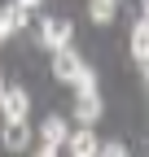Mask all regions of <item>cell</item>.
<instances>
[{"instance_id":"7c38bea8","label":"cell","mask_w":149,"mask_h":157,"mask_svg":"<svg viewBox=\"0 0 149 157\" xmlns=\"http://www.w3.org/2000/svg\"><path fill=\"white\" fill-rule=\"evenodd\" d=\"M13 35V22H9V9H0V44Z\"/></svg>"},{"instance_id":"9a60e30c","label":"cell","mask_w":149,"mask_h":157,"mask_svg":"<svg viewBox=\"0 0 149 157\" xmlns=\"http://www.w3.org/2000/svg\"><path fill=\"white\" fill-rule=\"evenodd\" d=\"M140 9H145V17H149V0H140Z\"/></svg>"},{"instance_id":"3957f363","label":"cell","mask_w":149,"mask_h":157,"mask_svg":"<svg viewBox=\"0 0 149 157\" xmlns=\"http://www.w3.org/2000/svg\"><path fill=\"white\" fill-rule=\"evenodd\" d=\"M0 113H5V122H18V118H26V113H31V96H26L22 87H5Z\"/></svg>"},{"instance_id":"5b68a950","label":"cell","mask_w":149,"mask_h":157,"mask_svg":"<svg viewBox=\"0 0 149 157\" xmlns=\"http://www.w3.org/2000/svg\"><path fill=\"white\" fill-rule=\"evenodd\" d=\"M74 118H79L83 127H92L101 118V96H97V87L92 92H74Z\"/></svg>"},{"instance_id":"8992f818","label":"cell","mask_w":149,"mask_h":157,"mask_svg":"<svg viewBox=\"0 0 149 157\" xmlns=\"http://www.w3.org/2000/svg\"><path fill=\"white\" fill-rule=\"evenodd\" d=\"M0 140H5V148H9V153H22V148H26V140H31L26 118H18V122H5V135H0Z\"/></svg>"},{"instance_id":"5bb4252c","label":"cell","mask_w":149,"mask_h":157,"mask_svg":"<svg viewBox=\"0 0 149 157\" xmlns=\"http://www.w3.org/2000/svg\"><path fill=\"white\" fill-rule=\"evenodd\" d=\"M18 5H26V9H35V5H40V0H18Z\"/></svg>"},{"instance_id":"30bf717a","label":"cell","mask_w":149,"mask_h":157,"mask_svg":"<svg viewBox=\"0 0 149 157\" xmlns=\"http://www.w3.org/2000/svg\"><path fill=\"white\" fill-rule=\"evenodd\" d=\"M26 13H31V9H26V5H18V0L9 5V22H13V31H22V26H26Z\"/></svg>"},{"instance_id":"7a4b0ae2","label":"cell","mask_w":149,"mask_h":157,"mask_svg":"<svg viewBox=\"0 0 149 157\" xmlns=\"http://www.w3.org/2000/svg\"><path fill=\"white\" fill-rule=\"evenodd\" d=\"M70 35H74V26L66 22V17H40V44L44 48H70Z\"/></svg>"},{"instance_id":"ba28073f","label":"cell","mask_w":149,"mask_h":157,"mask_svg":"<svg viewBox=\"0 0 149 157\" xmlns=\"http://www.w3.org/2000/svg\"><path fill=\"white\" fill-rule=\"evenodd\" d=\"M132 57H136V61L149 57V17H140V22L132 26Z\"/></svg>"},{"instance_id":"6da1fadb","label":"cell","mask_w":149,"mask_h":157,"mask_svg":"<svg viewBox=\"0 0 149 157\" xmlns=\"http://www.w3.org/2000/svg\"><path fill=\"white\" fill-rule=\"evenodd\" d=\"M53 74H57L62 83H74V92H92L97 87V74L88 70V61L74 48H57L53 52Z\"/></svg>"},{"instance_id":"e0dca14e","label":"cell","mask_w":149,"mask_h":157,"mask_svg":"<svg viewBox=\"0 0 149 157\" xmlns=\"http://www.w3.org/2000/svg\"><path fill=\"white\" fill-rule=\"evenodd\" d=\"M0 101H5V83H0Z\"/></svg>"},{"instance_id":"4fadbf2b","label":"cell","mask_w":149,"mask_h":157,"mask_svg":"<svg viewBox=\"0 0 149 157\" xmlns=\"http://www.w3.org/2000/svg\"><path fill=\"white\" fill-rule=\"evenodd\" d=\"M31 157H62V153H57V148H53V144H44V148H35Z\"/></svg>"},{"instance_id":"9c48e42d","label":"cell","mask_w":149,"mask_h":157,"mask_svg":"<svg viewBox=\"0 0 149 157\" xmlns=\"http://www.w3.org/2000/svg\"><path fill=\"white\" fill-rule=\"evenodd\" d=\"M119 9V0H88V13H92V22H110Z\"/></svg>"},{"instance_id":"8fae6325","label":"cell","mask_w":149,"mask_h":157,"mask_svg":"<svg viewBox=\"0 0 149 157\" xmlns=\"http://www.w3.org/2000/svg\"><path fill=\"white\" fill-rule=\"evenodd\" d=\"M97 157H127V148H123L119 140H110V144H101V148H97Z\"/></svg>"},{"instance_id":"2e32d148","label":"cell","mask_w":149,"mask_h":157,"mask_svg":"<svg viewBox=\"0 0 149 157\" xmlns=\"http://www.w3.org/2000/svg\"><path fill=\"white\" fill-rule=\"evenodd\" d=\"M140 66H145V78H149V57H145V61H140Z\"/></svg>"},{"instance_id":"52a82bcc","label":"cell","mask_w":149,"mask_h":157,"mask_svg":"<svg viewBox=\"0 0 149 157\" xmlns=\"http://www.w3.org/2000/svg\"><path fill=\"white\" fill-rule=\"evenodd\" d=\"M66 135H70V127H66V118H57V113H53V118H44V127H40V140H44V144H53V148H62V144H66Z\"/></svg>"},{"instance_id":"277c9868","label":"cell","mask_w":149,"mask_h":157,"mask_svg":"<svg viewBox=\"0 0 149 157\" xmlns=\"http://www.w3.org/2000/svg\"><path fill=\"white\" fill-rule=\"evenodd\" d=\"M66 148H70V157H97V131L92 127H79V131H70L66 135Z\"/></svg>"}]
</instances>
